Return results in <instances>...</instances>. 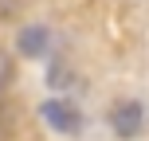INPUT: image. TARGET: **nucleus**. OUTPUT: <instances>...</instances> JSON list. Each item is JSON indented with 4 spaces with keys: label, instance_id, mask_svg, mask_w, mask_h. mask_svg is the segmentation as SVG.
I'll return each instance as SVG.
<instances>
[{
    "label": "nucleus",
    "instance_id": "20e7f679",
    "mask_svg": "<svg viewBox=\"0 0 149 141\" xmlns=\"http://www.w3.org/2000/svg\"><path fill=\"white\" fill-rule=\"evenodd\" d=\"M16 78H20V63L8 47H0V94H8L16 86Z\"/></svg>",
    "mask_w": 149,
    "mask_h": 141
},
{
    "label": "nucleus",
    "instance_id": "39448f33",
    "mask_svg": "<svg viewBox=\"0 0 149 141\" xmlns=\"http://www.w3.org/2000/svg\"><path fill=\"white\" fill-rule=\"evenodd\" d=\"M20 12H24V0H0V24L20 20Z\"/></svg>",
    "mask_w": 149,
    "mask_h": 141
},
{
    "label": "nucleus",
    "instance_id": "f03ea898",
    "mask_svg": "<svg viewBox=\"0 0 149 141\" xmlns=\"http://www.w3.org/2000/svg\"><path fill=\"white\" fill-rule=\"evenodd\" d=\"M39 118H43L55 133H67V137L82 129V114L74 110L67 98H47V102H39Z\"/></svg>",
    "mask_w": 149,
    "mask_h": 141
},
{
    "label": "nucleus",
    "instance_id": "f257e3e1",
    "mask_svg": "<svg viewBox=\"0 0 149 141\" xmlns=\"http://www.w3.org/2000/svg\"><path fill=\"white\" fill-rule=\"evenodd\" d=\"M106 126L118 141H137V133L145 129V102L141 98H118L106 110Z\"/></svg>",
    "mask_w": 149,
    "mask_h": 141
},
{
    "label": "nucleus",
    "instance_id": "7ed1b4c3",
    "mask_svg": "<svg viewBox=\"0 0 149 141\" xmlns=\"http://www.w3.org/2000/svg\"><path fill=\"white\" fill-rule=\"evenodd\" d=\"M16 47H20V55H28V59H36V55L47 51V28L43 24H31V28L20 31V39H16Z\"/></svg>",
    "mask_w": 149,
    "mask_h": 141
}]
</instances>
